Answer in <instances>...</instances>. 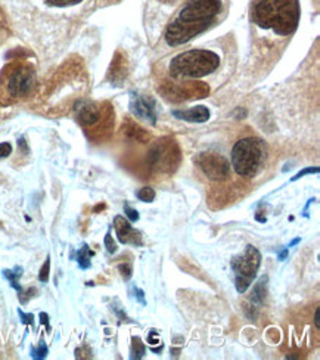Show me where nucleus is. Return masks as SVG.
<instances>
[{"mask_svg":"<svg viewBox=\"0 0 320 360\" xmlns=\"http://www.w3.org/2000/svg\"><path fill=\"white\" fill-rule=\"evenodd\" d=\"M160 8H172L164 28V43L179 48L219 24L227 13L229 0H151Z\"/></svg>","mask_w":320,"mask_h":360,"instance_id":"f257e3e1","label":"nucleus"},{"mask_svg":"<svg viewBox=\"0 0 320 360\" xmlns=\"http://www.w3.org/2000/svg\"><path fill=\"white\" fill-rule=\"evenodd\" d=\"M298 0H254L251 6L252 24L279 37H291L300 22Z\"/></svg>","mask_w":320,"mask_h":360,"instance_id":"f03ea898","label":"nucleus"},{"mask_svg":"<svg viewBox=\"0 0 320 360\" xmlns=\"http://www.w3.org/2000/svg\"><path fill=\"white\" fill-rule=\"evenodd\" d=\"M222 65V56L211 49H191L176 55L169 72L174 80H200L215 74Z\"/></svg>","mask_w":320,"mask_h":360,"instance_id":"7ed1b4c3","label":"nucleus"},{"mask_svg":"<svg viewBox=\"0 0 320 360\" xmlns=\"http://www.w3.org/2000/svg\"><path fill=\"white\" fill-rule=\"evenodd\" d=\"M37 76L28 63L17 61L6 65L0 76V99L5 102L20 101L34 92Z\"/></svg>","mask_w":320,"mask_h":360,"instance_id":"20e7f679","label":"nucleus"},{"mask_svg":"<svg viewBox=\"0 0 320 360\" xmlns=\"http://www.w3.org/2000/svg\"><path fill=\"white\" fill-rule=\"evenodd\" d=\"M267 160V145L264 141L248 136L239 139L231 153L235 173L241 177L252 179L263 169Z\"/></svg>","mask_w":320,"mask_h":360,"instance_id":"39448f33","label":"nucleus"},{"mask_svg":"<svg viewBox=\"0 0 320 360\" xmlns=\"http://www.w3.org/2000/svg\"><path fill=\"white\" fill-rule=\"evenodd\" d=\"M260 266L262 254L254 245H248L241 256L231 262V267L235 274V287L239 294H243L251 287Z\"/></svg>","mask_w":320,"mask_h":360,"instance_id":"423d86ee","label":"nucleus"},{"mask_svg":"<svg viewBox=\"0 0 320 360\" xmlns=\"http://www.w3.org/2000/svg\"><path fill=\"white\" fill-rule=\"evenodd\" d=\"M195 162L201 172L215 182H223V180L231 177V162L223 155L215 153H205L196 157Z\"/></svg>","mask_w":320,"mask_h":360,"instance_id":"0eeeda50","label":"nucleus"},{"mask_svg":"<svg viewBox=\"0 0 320 360\" xmlns=\"http://www.w3.org/2000/svg\"><path fill=\"white\" fill-rule=\"evenodd\" d=\"M130 111L136 118L142 120V122H146L149 124L157 123L155 102L151 98H145L142 95L133 94L132 101H130Z\"/></svg>","mask_w":320,"mask_h":360,"instance_id":"6e6552de","label":"nucleus"},{"mask_svg":"<svg viewBox=\"0 0 320 360\" xmlns=\"http://www.w3.org/2000/svg\"><path fill=\"white\" fill-rule=\"evenodd\" d=\"M114 229L117 232V236H118V241L121 244H132V245H137L141 247L143 245L142 243V236L141 233L137 232L129 220H126L123 216H117L114 219Z\"/></svg>","mask_w":320,"mask_h":360,"instance_id":"1a4fd4ad","label":"nucleus"},{"mask_svg":"<svg viewBox=\"0 0 320 360\" xmlns=\"http://www.w3.org/2000/svg\"><path fill=\"white\" fill-rule=\"evenodd\" d=\"M173 115L177 120H183V122H189V123H205L210 118V110L204 105H198V107L185 110V111H173Z\"/></svg>","mask_w":320,"mask_h":360,"instance_id":"9d476101","label":"nucleus"},{"mask_svg":"<svg viewBox=\"0 0 320 360\" xmlns=\"http://www.w3.org/2000/svg\"><path fill=\"white\" fill-rule=\"evenodd\" d=\"M75 111H77L79 122L83 126H87V127L98 123L99 118H101L99 107L94 102H83L82 105H79L77 110H75Z\"/></svg>","mask_w":320,"mask_h":360,"instance_id":"9b49d317","label":"nucleus"},{"mask_svg":"<svg viewBox=\"0 0 320 360\" xmlns=\"http://www.w3.org/2000/svg\"><path fill=\"white\" fill-rule=\"evenodd\" d=\"M267 282H269V278L262 276L260 279H258V282L254 285L252 292H251V303H252L254 307L263 306L264 300L267 297Z\"/></svg>","mask_w":320,"mask_h":360,"instance_id":"f8f14e48","label":"nucleus"},{"mask_svg":"<svg viewBox=\"0 0 320 360\" xmlns=\"http://www.w3.org/2000/svg\"><path fill=\"white\" fill-rule=\"evenodd\" d=\"M146 353V347L143 346V342L141 341L139 337H133V344H132V359H142Z\"/></svg>","mask_w":320,"mask_h":360,"instance_id":"ddd939ff","label":"nucleus"},{"mask_svg":"<svg viewBox=\"0 0 320 360\" xmlns=\"http://www.w3.org/2000/svg\"><path fill=\"white\" fill-rule=\"evenodd\" d=\"M91 256H94V251H90L87 245H84V247L79 251V254H77V262H79V264H80L82 269L90 267V257H91Z\"/></svg>","mask_w":320,"mask_h":360,"instance_id":"4468645a","label":"nucleus"},{"mask_svg":"<svg viewBox=\"0 0 320 360\" xmlns=\"http://www.w3.org/2000/svg\"><path fill=\"white\" fill-rule=\"evenodd\" d=\"M136 197L142 202H152L155 200V191L152 188H142L141 191H137Z\"/></svg>","mask_w":320,"mask_h":360,"instance_id":"2eb2a0df","label":"nucleus"},{"mask_svg":"<svg viewBox=\"0 0 320 360\" xmlns=\"http://www.w3.org/2000/svg\"><path fill=\"white\" fill-rule=\"evenodd\" d=\"M46 5L49 6H56V8H65V6H72V5H79L83 0H43Z\"/></svg>","mask_w":320,"mask_h":360,"instance_id":"dca6fc26","label":"nucleus"},{"mask_svg":"<svg viewBox=\"0 0 320 360\" xmlns=\"http://www.w3.org/2000/svg\"><path fill=\"white\" fill-rule=\"evenodd\" d=\"M118 270H120V274H121V276H123L124 281H129L132 278V275H133V267H132L130 263L120 264Z\"/></svg>","mask_w":320,"mask_h":360,"instance_id":"f3484780","label":"nucleus"},{"mask_svg":"<svg viewBox=\"0 0 320 360\" xmlns=\"http://www.w3.org/2000/svg\"><path fill=\"white\" fill-rule=\"evenodd\" d=\"M49 270H51V259L48 257V260H46V263L43 264V267L40 270V275H39V279L41 282H48L49 281Z\"/></svg>","mask_w":320,"mask_h":360,"instance_id":"a211bd4d","label":"nucleus"},{"mask_svg":"<svg viewBox=\"0 0 320 360\" xmlns=\"http://www.w3.org/2000/svg\"><path fill=\"white\" fill-rule=\"evenodd\" d=\"M124 212H126V214L129 217V221L134 223V221L139 220V213H137V210L132 208L129 204H124Z\"/></svg>","mask_w":320,"mask_h":360,"instance_id":"6ab92c4d","label":"nucleus"},{"mask_svg":"<svg viewBox=\"0 0 320 360\" xmlns=\"http://www.w3.org/2000/svg\"><path fill=\"white\" fill-rule=\"evenodd\" d=\"M105 247H106V250H108V252H111V254L117 252V244L114 243V239H113L110 232L106 233V236H105Z\"/></svg>","mask_w":320,"mask_h":360,"instance_id":"aec40b11","label":"nucleus"},{"mask_svg":"<svg viewBox=\"0 0 320 360\" xmlns=\"http://www.w3.org/2000/svg\"><path fill=\"white\" fill-rule=\"evenodd\" d=\"M46 354H48V347H46L44 342L41 341L39 349H37V350H33V357H34V359H43V357H46Z\"/></svg>","mask_w":320,"mask_h":360,"instance_id":"412c9836","label":"nucleus"},{"mask_svg":"<svg viewBox=\"0 0 320 360\" xmlns=\"http://www.w3.org/2000/svg\"><path fill=\"white\" fill-rule=\"evenodd\" d=\"M9 154H12V146L11 143L5 142V143H0V158H5Z\"/></svg>","mask_w":320,"mask_h":360,"instance_id":"4be33fe9","label":"nucleus"},{"mask_svg":"<svg viewBox=\"0 0 320 360\" xmlns=\"http://www.w3.org/2000/svg\"><path fill=\"white\" fill-rule=\"evenodd\" d=\"M313 173H319V167H307V169H304V170H301L295 177H293V180H298V179H301L302 176L313 174Z\"/></svg>","mask_w":320,"mask_h":360,"instance_id":"5701e85b","label":"nucleus"},{"mask_svg":"<svg viewBox=\"0 0 320 360\" xmlns=\"http://www.w3.org/2000/svg\"><path fill=\"white\" fill-rule=\"evenodd\" d=\"M148 342L151 344V346H154V344L161 342V341H160V335H158L155 331H151L149 335H148Z\"/></svg>","mask_w":320,"mask_h":360,"instance_id":"b1692460","label":"nucleus"},{"mask_svg":"<svg viewBox=\"0 0 320 360\" xmlns=\"http://www.w3.org/2000/svg\"><path fill=\"white\" fill-rule=\"evenodd\" d=\"M20 314L24 318V319H23L24 323H33V316H32V314H24L23 311H20Z\"/></svg>","mask_w":320,"mask_h":360,"instance_id":"393cba45","label":"nucleus"},{"mask_svg":"<svg viewBox=\"0 0 320 360\" xmlns=\"http://www.w3.org/2000/svg\"><path fill=\"white\" fill-rule=\"evenodd\" d=\"M136 294H137V300H139V302L145 306V304H146V302H145V297H143V295H145V294H143V291L136 288Z\"/></svg>","mask_w":320,"mask_h":360,"instance_id":"a878e982","label":"nucleus"},{"mask_svg":"<svg viewBox=\"0 0 320 360\" xmlns=\"http://www.w3.org/2000/svg\"><path fill=\"white\" fill-rule=\"evenodd\" d=\"M319 313H320V309L317 307L316 311H314V325L317 329H320V322H319Z\"/></svg>","mask_w":320,"mask_h":360,"instance_id":"bb28decb","label":"nucleus"},{"mask_svg":"<svg viewBox=\"0 0 320 360\" xmlns=\"http://www.w3.org/2000/svg\"><path fill=\"white\" fill-rule=\"evenodd\" d=\"M286 256H288V248H285V250L279 254V260H285Z\"/></svg>","mask_w":320,"mask_h":360,"instance_id":"cd10ccee","label":"nucleus"},{"mask_svg":"<svg viewBox=\"0 0 320 360\" xmlns=\"http://www.w3.org/2000/svg\"><path fill=\"white\" fill-rule=\"evenodd\" d=\"M300 241H301V239H300V238H297V239H294V241H293V243H291V244H289V248H291V247H294V245H297V244H298V243H300Z\"/></svg>","mask_w":320,"mask_h":360,"instance_id":"c85d7f7f","label":"nucleus"}]
</instances>
